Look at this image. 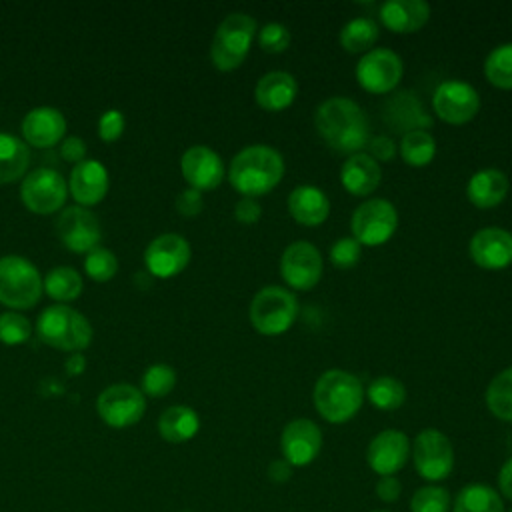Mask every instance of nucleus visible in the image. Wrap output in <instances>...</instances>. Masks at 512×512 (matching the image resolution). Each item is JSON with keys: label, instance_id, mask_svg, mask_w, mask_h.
I'll return each instance as SVG.
<instances>
[{"label": "nucleus", "instance_id": "obj_10", "mask_svg": "<svg viewBox=\"0 0 512 512\" xmlns=\"http://www.w3.org/2000/svg\"><path fill=\"white\" fill-rule=\"evenodd\" d=\"M354 74L356 82L366 92L388 94L400 84L404 76V64L396 52L388 48H372L360 56Z\"/></svg>", "mask_w": 512, "mask_h": 512}, {"label": "nucleus", "instance_id": "obj_48", "mask_svg": "<svg viewBox=\"0 0 512 512\" xmlns=\"http://www.w3.org/2000/svg\"><path fill=\"white\" fill-rule=\"evenodd\" d=\"M60 154L70 160V162H82L84 160V154H86V144L82 138L78 136H68L64 138V142L60 144Z\"/></svg>", "mask_w": 512, "mask_h": 512}, {"label": "nucleus", "instance_id": "obj_39", "mask_svg": "<svg viewBox=\"0 0 512 512\" xmlns=\"http://www.w3.org/2000/svg\"><path fill=\"white\" fill-rule=\"evenodd\" d=\"M84 268L90 274V278H94V280H108V278H112L116 274L118 260H116L112 250H108L104 246H94L86 254Z\"/></svg>", "mask_w": 512, "mask_h": 512}, {"label": "nucleus", "instance_id": "obj_12", "mask_svg": "<svg viewBox=\"0 0 512 512\" xmlns=\"http://www.w3.org/2000/svg\"><path fill=\"white\" fill-rule=\"evenodd\" d=\"M432 108L446 124H466L480 110L478 90L464 80H444L432 94Z\"/></svg>", "mask_w": 512, "mask_h": 512}, {"label": "nucleus", "instance_id": "obj_15", "mask_svg": "<svg viewBox=\"0 0 512 512\" xmlns=\"http://www.w3.org/2000/svg\"><path fill=\"white\" fill-rule=\"evenodd\" d=\"M144 262L148 272L154 276H160V278L176 276L190 262V244L180 234H174V232L160 234L148 244L144 252Z\"/></svg>", "mask_w": 512, "mask_h": 512}, {"label": "nucleus", "instance_id": "obj_38", "mask_svg": "<svg viewBox=\"0 0 512 512\" xmlns=\"http://www.w3.org/2000/svg\"><path fill=\"white\" fill-rule=\"evenodd\" d=\"M176 384V372L170 364L158 362L146 368L142 374V390L148 396H166Z\"/></svg>", "mask_w": 512, "mask_h": 512}, {"label": "nucleus", "instance_id": "obj_33", "mask_svg": "<svg viewBox=\"0 0 512 512\" xmlns=\"http://www.w3.org/2000/svg\"><path fill=\"white\" fill-rule=\"evenodd\" d=\"M488 410L504 422H512V366L492 378L486 388Z\"/></svg>", "mask_w": 512, "mask_h": 512}, {"label": "nucleus", "instance_id": "obj_42", "mask_svg": "<svg viewBox=\"0 0 512 512\" xmlns=\"http://www.w3.org/2000/svg\"><path fill=\"white\" fill-rule=\"evenodd\" d=\"M360 256H362V246L352 236L338 238L330 248V262L340 270H348L356 266Z\"/></svg>", "mask_w": 512, "mask_h": 512}, {"label": "nucleus", "instance_id": "obj_40", "mask_svg": "<svg viewBox=\"0 0 512 512\" xmlns=\"http://www.w3.org/2000/svg\"><path fill=\"white\" fill-rule=\"evenodd\" d=\"M256 38H258V44L264 52H270V54H280L284 52L290 42H292V36H290V30L280 24V22H268L264 24L258 32H256Z\"/></svg>", "mask_w": 512, "mask_h": 512}, {"label": "nucleus", "instance_id": "obj_37", "mask_svg": "<svg viewBox=\"0 0 512 512\" xmlns=\"http://www.w3.org/2000/svg\"><path fill=\"white\" fill-rule=\"evenodd\" d=\"M450 494L442 486H422L412 494L410 510L412 512H448L450 510Z\"/></svg>", "mask_w": 512, "mask_h": 512}, {"label": "nucleus", "instance_id": "obj_49", "mask_svg": "<svg viewBox=\"0 0 512 512\" xmlns=\"http://www.w3.org/2000/svg\"><path fill=\"white\" fill-rule=\"evenodd\" d=\"M292 464L286 462L284 458H278V460H272L270 466H268V478L276 484H282L286 482L290 476H292Z\"/></svg>", "mask_w": 512, "mask_h": 512}, {"label": "nucleus", "instance_id": "obj_31", "mask_svg": "<svg viewBox=\"0 0 512 512\" xmlns=\"http://www.w3.org/2000/svg\"><path fill=\"white\" fill-rule=\"evenodd\" d=\"M398 150H400L402 160L408 166L422 168V166H428L434 160V156H436V140L424 128L408 130L402 136V140L398 144Z\"/></svg>", "mask_w": 512, "mask_h": 512}, {"label": "nucleus", "instance_id": "obj_32", "mask_svg": "<svg viewBox=\"0 0 512 512\" xmlns=\"http://www.w3.org/2000/svg\"><path fill=\"white\" fill-rule=\"evenodd\" d=\"M378 36H380L378 24L372 18L360 16L342 26L340 46L350 54H360V52L366 54L368 50H372Z\"/></svg>", "mask_w": 512, "mask_h": 512}, {"label": "nucleus", "instance_id": "obj_28", "mask_svg": "<svg viewBox=\"0 0 512 512\" xmlns=\"http://www.w3.org/2000/svg\"><path fill=\"white\" fill-rule=\"evenodd\" d=\"M198 428H200V418L196 410L190 406H182V404L168 406L158 418L160 436L172 444L188 442L190 438L196 436Z\"/></svg>", "mask_w": 512, "mask_h": 512}, {"label": "nucleus", "instance_id": "obj_23", "mask_svg": "<svg viewBox=\"0 0 512 512\" xmlns=\"http://www.w3.org/2000/svg\"><path fill=\"white\" fill-rule=\"evenodd\" d=\"M382 24L396 34L418 32L430 18V6L424 0H388L378 10Z\"/></svg>", "mask_w": 512, "mask_h": 512}, {"label": "nucleus", "instance_id": "obj_45", "mask_svg": "<svg viewBox=\"0 0 512 512\" xmlns=\"http://www.w3.org/2000/svg\"><path fill=\"white\" fill-rule=\"evenodd\" d=\"M202 206H204L202 192L196 188H186L176 196V210L182 216H196V214H200Z\"/></svg>", "mask_w": 512, "mask_h": 512}, {"label": "nucleus", "instance_id": "obj_6", "mask_svg": "<svg viewBox=\"0 0 512 512\" xmlns=\"http://www.w3.org/2000/svg\"><path fill=\"white\" fill-rule=\"evenodd\" d=\"M256 332L264 336L284 334L298 316V300L288 288L264 286L256 292L248 310Z\"/></svg>", "mask_w": 512, "mask_h": 512}, {"label": "nucleus", "instance_id": "obj_41", "mask_svg": "<svg viewBox=\"0 0 512 512\" xmlns=\"http://www.w3.org/2000/svg\"><path fill=\"white\" fill-rule=\"evenodd\" d=\"M30 322L26 316L18 312H2L0 314V340L6 344H20L30 336Z\"/></svg>", "mask_w": 512, "mask_h": 512}, {"label": "nucleus", "instance_id": "obj_53", "mask_svg": "<svg viewBox=\"0 0 512 512\" xmlns=\"http://www.w3.org/2000/svg\"><path fill=\"white\" fill-rule=\"evenodd\" d=\"M510 512H512V508H510Z\"/></svg>", "mask_w": 512, "mask_h": 512}, {"label": "nucleus", "instance_id": "obj_36", "mask_svg": "<svg viewBox=\"0 0 512 512\" xmlns=\"http://www.w3.org/2000/svg\"><path fill=\"white\" fill-rule=\"evenodd\" d=\"M44 290L56 300H74L82 292V278L72 266H56L48 272Z\"/></svg>", "mask_w": 512, "mask_h": 512}, {"label": "nucleus", "instance_id": "obj_51", "mask_svg": "<svg viewBox=\"0 0 512 512\" xmlns=\"http://www.w3.org/2000/svg\"><path fill=\"white\" fill-rule=\"evenodd\" d=\"M68 368H70V372H72V374L82 372V368H84V356H82L80 352L72 354V356L68 358Z\"/></svg>", "mask_w": 512, "mask_h": 512}, {"label": "nucleus", "instance_id": "obj_30", "mask_svg": "<svg viewBox=\"0 0 512 512\" xmlns=\"http://www.w3.org/2000/svg\"><path fill=\"white\" fill-rule=\"evenodd\" d=\"M30 162V148L14 134L0 132V182L20 178Z\"/></svg>", "mask_w": 512, "mask_h": 512}, {"label": "nucleus", "instance_id": "obj_29", "mask_svg": "<svg viewBox=\"0 0 512 512\" xmlns=\"http://www.w3.org/2000/svg\"><path fill=\"white\" fill-rule=\"evenodd\" d=\"M452 512H504L502 496L488 484L472 482L458 490Z\"/></svg>", "mask_w": 512, "mask_h": 512}, {"label": "nucleus", "instance_id": "obj_3", "mask_svg": "<svg viewBox=\"0 0 512 512\" xmlns=\"http://www.w3.org/2000/svg\"><path fill=\"white\" fill-rule=\"evenodd\" d=\"M312 400L318 414L330 424H344L356 416L364 402V388L358 376L332 368L314 384Z\"/></svg>", "mask_w": 512, "mask_h": 512}, {"label": "nucleus", "instance_id": "obj_7", "mask_svg": "<svg viewBox=\"0 0 512 512\" xmlns=\"http://www.w3.org/2000/svg\"><path fill=\"white\" fill-rule=\"evenodd\" d=\"M42 280L38 268L18 254L0 258V302L10 308H28L38 302Z\"/></svg>", "mask_w": 512, "mask_h": 512}, {"label": "nucleus", "instance_id": "obj_9", "mask_svg": "<svg viewBox=\"0 0 512 512\" xmlns=\"http://www.w3.org/2000/svg\"><path fill=\"white\" fill-rule=\"evenodd\" d=\"M416 472L424 480H444L454 468V448L448 436L436 428H424L410 446Z\"/></svg>", "mask_w": 512, "mask_h": 512}, {"label": "nucleus", "instance_id": "obj_34", "mask_svg": "<svg viewBox=\"0 0 512 512\" xmlns=\"http://www.w3.org/2000/svg\"><path fill=\"white\" fill-rule=\"evenodd\" d=\"M366 396L374 408L390 412V410H398L404 404L406 388L394 376H380L370 382Z\"/></svg>", "mask_w": 512, "mask_h": 512}, {"label": "nucleus", "instance_id": "obj_13", "mask_svg": "<svg viewBox=\"0 0 512 512\" xmlns=\"http://www.w3.org/2000/svg\"><path fill=\"white\" fill-rule=\"evenodd\" d=\"M322 268L324 262L320 250L306 240L292 242L280 256V274L294 290L306 292L314 288L322 278Z\"/></svg>", "mask_w": 512, "mask_h": 512}, {"label": "nucleus", "instance_id": "obj_52", "mask_svg": "<svg viewBox=\"0 0 512 512\" xmlns=\"http://www.w3.org/2000/svg\"><path fill=\"white\" fill-rule=\"evenodd\" d=\"M374 512H390V510H374Z\"/></svg>", "mask_w": 512, "mask_h": 512}, {"label": "nucleus", "instance_id": "obj_20", "mask_svg": "<svg viewBox=\"0 0 512 512\" xmlns=\"http://www.w3.org/2000/svg\"><path fill=\"white\" fill-rule=\"evenodd\" d=\"M180 168L190 184V188L196 190H212L224 180V164L222 158L208 146L196 144L190 146L182 158H180Z\"/></svg>", "mask_w": 512, "mask_h": 512}, {"label": "nucleus", "instance_id": "obj_24", "mask_svg": "<svg viewBox=\"0 0 512 512\" xmlns=\"http://www.w3.org/2000/svg\"><path fill=\"white\" fill-rule=\"evenodd\" d=\"M298 94L296 78L290 72L274 70L264 74L254 88L256 104L268 112H280L288 108Z\"/></svg>", "mask_w": 512, "mask_h": 512}, {"label": "nucleus", "instance_id": "obj_50", "mask_svg": "<svg viewBox=\"0 0 512 512\" xmlns=\"http://www.w3.org/2000/svg\"><path fill=\"white\" fill-rule=\"evenodd\" d=\"M498 488L504 498L512 500V456L502 464L498 472Z\"/></svg>", "mask_w": 512, "mask_h": 512}, {"label": "nucleus", "instance_id": "obj_25", "mask_svg": "<svg viewBox=\"0 0 512 512\" xmlns=\"http://www.w3.org/2000/svg\"><path fill=\"white\" fill-rule=\"evenodd\" d=\"M288 212L302 226H320L330 214V200L318 186L302 184L290 192Z\"/></svg>", "mask_w": 512, "mask_h": 512}, {"label": "nucleus", "instance_id": "obj_8", "mask_svg": "<svg viewBox=\"0 0 512 512\" xmlns=\"http://www.w3.org/2000/svg\"><path fill=\"white\" fill-rule=\"evenodd\" d=\"M350 228L352 238L360 246H382L398 228V212L392 202L384 198H370L354 210Z\"/></svg>", "mask_w": 512, "mask_h": 512}, {"label": "nucleus", "instance_id": "obj_5", "mask_svg": "<svg viewBox=\"0 0 512 512\" xmlns=\"http://www.w3.org/2000/svg\"><path fill=\"white\" fill-rule=\"evenodd\" d=\"M38 336L60 350H82L92 340V326L78 310L54 304L40 312L36 322Z\"/></svg>", "mask_w": 512, "mask_h": 512}, {"label": "nucleus", "instance_id": "obj_43", "mask_svg": "<svg viewBox=\"0 0 512 512\" xmlns=\"http://www.w3.org/2000/svg\"><path fill=\"white\" fill-rule=\"evenodd\" d=\"M124 130V116L120 110L116 108H110L106 110L100 120H98V132H100V138L106 140V142H112L116 140Z\"/></svg>", "mask_w": 512, "mask_h": 512}, {"label": "nucleus", "instance_id": "obj_16", "mask_svg": "<svg viewBox=\"0 0 512 512\" xmlns=\"http://www.w3.org/2000/svg\"><path fill=\"white\" fill-rule=\"evenodd\" d=\"M410 440L404 432L388 428L378 432L366 450L368 466L378 476H394L404 468L410 456Z\"/></svg>", "mask_w": 512, "mask_h": 512}, {"label": "nucleus", "instance_id": "obj_19", "mask_svg": "<svg viewBox=\"0 0 512 512\" xmlns=\"http://www.w3.org/2000/svg\"><path fill=\"white\" fill-rule=\"evenodd\" d=\"M56 232L64 246L74 252H88L98 246L100 224L98 218L80 206H68L56 220Z\"/></svg>", "mask_w": 512, "mask_h": 512}, {"label": "nucleus", "instance_id": "obj_46", "mask_svg": "<svg viewBox=\"0 0 512 512\" xmlns=\"http://www.w3.org/2000/svg\"><path fill=\"white\" fill-rule=\"evenodd\" d=\"M234 216H236V220L240 222V224H256L258 220H260V216H262V208H260V204H258V200L256 198H246V196H242L238 202H236V206H234Z\"/></svg>", "mask_w": 512, "mask_h": 512}, {"label": "nucleus", "instance_id": "obj_11", "mask_svg": "<svg viewBox=\"0 0 512 512\" xmlns=\"http://www.w3.org/2000/svg\"><path fill=\"white\" fill-rule=\"evenodd\" d=\"M96 410L100 418L112 428H126L136 424L146 410V400L142 390L132 384L118 382L104 388L96 400Z\"/></svg>", "mask_w": 512, "mask_h": 512}, {"label": "nucleus", "instance_id": "obj_14", "mask_svg": "<svg viewBox=\"0 0 512 512\" xmlns=\"http://www.w3.org/2000/svg\"><path fill=\"white\" fill-rule=\"evenodd\" d=\"M66 182L64 176L54 168H34L22 182L20 194L24 204L40 214L54 212L62 208L66 200Z\"/></svg>", "mask_w": 512, "mask_h": 512}, {"label": "nucleus", "instance_id": "obj_47", "mask_svg": "<svg viewBox=\"0 0 512 512\" xmlns=\"http://www.w3.org/2000/svg\"><path fill=\"white\" fill-rule=\"evenodd\" d=\"M402 492V484L396 476H380V480L376 482V496L382 502H396L400 498Z\"/></svg>", "mask_w": 512, "mask_h": 512}, {"label": "nucleus", "instance_id": "obj_4", "mask_svg": "<svg viewBox=\"0 0 512 512\" xmlns=\"http://www.w3.org/2000/svg\"><path fill=\"white\" fill-rule=\"evenodd\" d=\"M256 32H258L256 20L250 14H244V12L228 14L218 24L210 44L212 64L222 72L236 70L248 56V50Z\"/></svg>", "mask_w": 512, "mask_h": 512}, {"label": "nucleus", "instance_id": "obj_27", "mask_svg": "<svg viewBox=\"0 0 512 512\" xmlns=\"http://www.w3.org/2000/svg\"><path fill=\"white\" fill-rule=\"evenodd\" d=\"M508 176L496 168H484L470 176L466 184V198L480 210L496 208L508 194Z\"/></svg>", "mask_w": 512, "mask_h": 512}, {"label": "nucleus", "instance_id": "obj_22", "mask_svg": "<svg viewBox=\"0 0 512 512\" xmlns=\"http://www.w3.org/2000/svg\"><path fill=\"white\" fill-rule=\"evenodd\" d=\"M382 180L380 164L366 152L350 154L340 168V182L352 196L372 194Z\"/></svg>", "mask_w": 512, "mask_h": 512}, {"label": "nucleus", "instance_id": "obj_17", "mask_svg": "<svg viewBox=\"0 0 512 512\" xmlns=\"http://www.w3.org/2000/svg\"><path fill=\"white\" fill-rule=\"evenodd\" d=\"M280 448L286 462L292 466L310 464L322 448V432L308 418L290 420L280 436Z\"/></svg>", "mask_w": 512, "mask_h": 512}, {"label": "nucleus", "instance_id": "obj_26", "mask_svg": "<svg viewBox=\"0 0 512 512\" xmlns=\"http://www.w3.org/2000/svg\"><path fill=\"white\" fill-rule=\"evenodd\" d=\"M108 190V172L98 160H82L72 168L70 192L80 204H96Z\"/></svg>", "mask_w": 512, "mask_h": 512}, {"label": "nucleus", "instance_id": "obj_2", "mask_svg": "<svg viewBox=\"0 0 512 512\" xmlns=\"http://www.w3.org/2000/svg\"><path fill=\"white\" fill-rule=\"evenodd\" d=\"M284 176L282 154L266 144L242 148L230 162L228 180L246 198H256L274 190Z\"/></svg>", "mask_w": 512, "mask_h": 512}, {"label": "nucleus", "instance_id": "obj_44", "mask_svg": "<svg viewBox=\"0 0 512 512\" xmlns=\"http://www.w3.org/2000/svg\"><path fill=\"white\" fill-rule=\"evenodd\" d=\"M366 154H370L376 162H388L394 158L396 154V144L390 136H384V134H378L374 138L368 140L366 144Z\"/></svg>", "mask_w": 512, "mask_h": 512}, {"label": "nucleus", "instance_id": "obj_1", "mask_svg": "<svg viewBox=\"0 0 512 512\" xmlns=\"http://www.w3.org/2000/svg\"><path fill=\"white\" fill-rule=\"evenodd\" d=\"M314 126L320 138L340 154L364 152L370 140V122L366 112L346 96L324 100L314 114Z\"/></svg>", "mask_w": 512, "mask_h": 512}, {"label": "nucleus", "instance_id": "obj_21", "mask_svg": "<svg viewBox=\"0 0 512 512\" xmlns=\"http://www.w3.org/2000/svg\"><path fill=\"white\" fill-rule=\"evenodd\" d=\"M66 132V118L54 106L32 108L22 120V134L28 144L46 148L56 144Z\"/></svg>", "mask_w": 512, "mask_h": 512}, {"label": "nucleus", "instance_id": "obj_35", "mask_svg": "<svg viewBox=\"0 0 512 512\" xmlns=\"http://www.w3.org/2000/svg\"><path fill=\"white\" fill-rule=\"evenodd\" d=\"M484 76L492 86L512 90V42L490 50L484 60Z\"/></svg>", "mask_w": 512, "mask_h": 512}, {"label": "nucleus", "instance_id": "obj_18", "mask_svg": "<svg viewBox=\"0 0 512 512\" xmlns=\"http://www.w3.org/2000/svg\"><path fill=\"white\" fill-rule=\"evenodd\" d=\"M472 262L484 270H504L512 264V234L504 228H482L468 244Z\"/></svg>", "mask_w": 512, "mask_h": 512}]
</instances>
